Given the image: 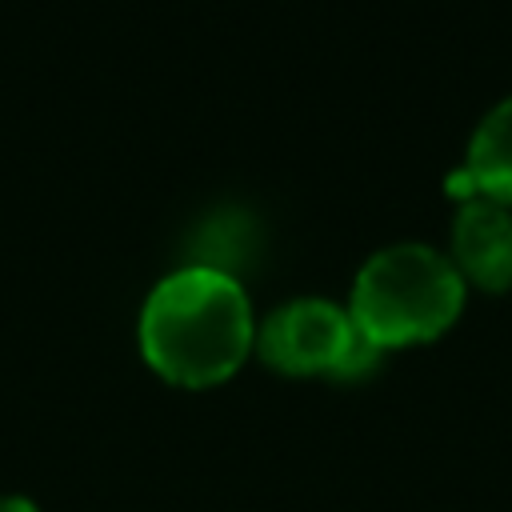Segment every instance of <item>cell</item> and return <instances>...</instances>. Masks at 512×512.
Segmentation results:
<instances>
[{
	"instance_id": "4",
	"label": "cell",
	"mask_w": 512,
	"mask_h": 512,
	"mask_svg": "<svg viewBox=\"0 0 512 512\" xmlns=\"http://www.w3.org/2000/svg\"><path fill=\"white\" fill-rule=\"evenodd\" d=\"M452 264L480 288L512 284V208L488 192H472L452 216Z\"/></svg>"
},
{
	"instance_id": "3",
	"label": "cell",
	"mask_w": 512,
	"mask_h": 512,
	"mask_svg": "<svg viewBox=\"0 0 512 512\" xmlns=\"http://www.w3.org/2000/svg\"><path fill=\"white\" fill-rule=\"evenodd\" d=\"M256 352L284 376L336 380H356L380 360V348L356 328L352 312L324 296H296L272 308L256 328Z\"/></svg>"
},
{
	"instance_id": "2",
	"label": "cell",
	"mask_w": 512,
	"mask_h": 512,
	"mask_svg": "<svg viewBox=\"0 0 512 512\" xmlns=\"http://www.w3.org/2000/svg\"><path fill=\"white\" fill-rule=\"evenodd\" d=\"M464 308V276L448 252L428 240H392L376 248L352 280L348 312L384 352L440 336Z\"/></svg>"
},
{
	"instance_id": "5",
	"label": "cell",
	"mask_w": 512,
	"mask_h": 512,
	"mask_svg": "<svg viewBox=\"0 0 512 512\" xmlns=\"http://www.w3.org/2000/svg\"><path fill=\"white\" fill-rule=\"evenodd\" d=\"M464 168L480 192L496 200H512V92L496 100L472 128Z\"/></svg>"
},
{
	"instance_id": "6",
	"label": "cell",
	"mask_w": 512,
	"mask_h": 512,
	"mask_svg": "<svg viewBox=\"0 0 512 512\" xmlns=\"http://www.w3.org/2000/svg\"><path fill=\"white\" fill-rule=\"evenodd\" d=\"M0 512H36V504L24 496H0Z\"/></svg>"
},
{
	"instance_id": "1",
	"label": "cell",
	"mask_w": 512,
	"mask_h": 512,
	"mask_svg": "<svg viewBox=\"0 0 512 512\" xmlns=\"http://www.w3.org/2000/svg\"><path fill=\"white\" fill-rule=\"evenodd\" d=\"M256 348V316L236 272L184 264L152 284L140 308V352L156 376L180 388H212L236 376Z\"/></svg>"
}]
</instances>
